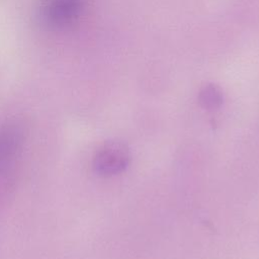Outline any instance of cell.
<instances>
[{
    "mask_svg": "<svg viewBox=\"0 0 259 259\" xmlns=\"http://www.w3.org/2000/svg\"><path fill=\"white\" fill-rule=\"evenodd\" d=\"M83 0H42L39 7L40 22L52 30H64L81 16Z\"/></svg>",
    "mask_w": 259,
    "mask_h": 259,
    "instance_id": "6da1fadb",
    "label": "cell"
},
{
    "mask_svg": "<svg viewBox=\"0 0 259 259\" xmlns=\"http://www.w3.org/2000/svg\"><path fill=\"white\" fill-rule=\"evenodd\" d=\"M131 154L127 146L120 141L105 143L95 154L93 167L97 174L112 176L121 173L128 166Z\"/></svg>",
    "mask_w": 259,
    "mask_h": 259,
    "instance_id": "7a4b0ae2",
    "label": "cell"
},
{
    "mask_svg": "<svg viewBox=\"0 0 259 259\" xmlns=\"http://www.w3.org/2000/svg\"><path fill=\"white\" fill-rule=\"evenodd\" d=\"M22 127L17 123L0 126V179L7 175L15 164L24 141Z\"/></svg>",
    "mask_w": 259,
    "mask_h": 259,
    "instance_id": "3957f363",
    "label": "cell"
},
{
    "mask_svg": "<svg viewBox=\"0 0 259 259\" xmlns=\"http://www.w3.org/2000/svg\"><path fill=\"white\" fill-rule=\"evenodd\" d=\"M199 101L203 107L213 109L222 104L223 95L214 86H206L199 94Z\"/></svg>",
    "mask_w": 259,
    "mask_h": 259,
    "instance_id": "277c9868",
    "label": "cell"
}]
</instances>
